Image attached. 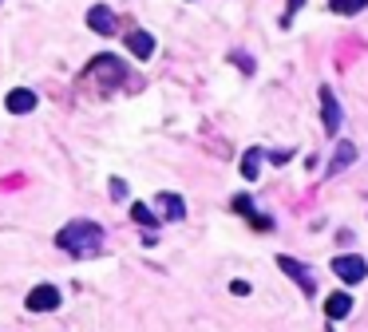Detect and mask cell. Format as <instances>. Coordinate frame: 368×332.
Instances as JSON below:
<instances>
[{
    "instance_id": "obj_17",
    "label": "cell",
    "mask_w": 368,
    "mask_h": 332,
    "mask_svg": "<svg viewBox=\"0 0 368 332\" xmlns=\"http://www.w3.org/2000/svg\"><path fill=\"white\" fill-rule=\"evenodd\" d=\"M111 194H115V198H123V194H127V182H123V178H115V182H111Z\"/></svg>"
},
{
    "instance_id": "obj_18",
    "label": "cell",
    "mask_w": 368,
    "mask_h": 332,
    "mask_svg": "<svg viewBox=\"0 0 368 332\" xmlns=\"http://www.w3.org/2000/svg\"><path fill=\"white\" fill-rule=\"evenodd\" d=\"M230 293H234V297H245V293H250V285H245V281H234V285H230Z\"/></svg>"
},
{
    "instance_id": "obj_2",
    "label": "cell",
    "mask_w": 368,
    "mask_h": 332,
    "mask_svg": "<svg viewBox=\"0 0 368 332\" xmlns=\"http://www.w3.org/2000/svg\"><path fill=\"white\" fill-rule=\"evenodd\" d=\"M127 76L123 71V64L115 60V55H95L88 64V71H83V79H100L103 83V91H111V88H119V79Z\"/></svg>"
},
{
    "instance_id": "obj_12",
    "label": "cell",
    "mask_w": 368,
    "mask_h": 332,
    "mask_svg": "<svg viewBox=\"0 0 368 332\" xmlns=\"http://www.w3.org/2000/svg\"><path fill=\"white\" fill-rule=\"evenodd\" d=\"M325 312H329L333 321H345L348 312H353V297H348V293H333V297L325 300Z\"/></svg>"
},
{
    "instance_id": "obj_11",
    "label": "cell",
    "mask_w": 368,
    "mask_h": 332,
    "mask_svg": "<svg viewBox=\"0 0 368 332\" xmlns=\"http://www.w3.org/2000/svg\"><path fill=\"white\" fill-rule=\"evenodd\" d=\"M261 158H266V151H261V146H250V151H245L242 155V178L245 182H257V166H261Z\"/></svg>"
},
{
    "instance_id": "obj_1",
    "label": "cell",
    "mask_w": 368,
    "mask_h": 332,
    "mask_svg": "<svg viewBox=\"0 0 368 332\" xmlns=\"http://www.w3.org/2000/svg\"><path fill=\"white\" fill-rule=\"evenodd\" d=\"M56 245L64 249V254H76V257H91V254H100V245H103V230L95 226V221H67L64 230H60Z\"/></svg>"
},
{
    "instance_id": "obj_7",
    "label": "cell",
    "mask_w": 368,
    "mask_h": 332,
    "mask_svg": "<svg viewBox=\"0 0 368 332\" xmlns=\"http://www.w3.org/2000/svg\"><path fill=\"white\" fill-rule=\"evenodd\" d=\"M88 28L100 36H111L115 32V12L107 8V4H95V8L88 12Z\"/></svg>"
},
{
    "instance_id": "obj_8",
    "label": "cell",
    "mask_w": 368,
    "mask_h": 332,
    "mask_svg": "<svg viewBox=\"0 0 368 332\" xmlns=\"http://www.w3.org/2000/svg\"><path fill=\"white\" fill-rule=\"evenodd\" d=\"M278 265L285 269V273H289L293 281H297V289H305V297H309L313 289H317V285H313V277H309V269H305L301 261H293V257H285V254H281V257H278Z\"/></svg>"
},
{
    "instance_id": "obj_13",
    "label": "cell",
    "mask_w": 368,
    "mask_h": 332,
    "mask_svg": "<svg viewBox=\"0 0 368 332\" xmlns=\"http://www.w3.org/2000/svg\"><path fill=\"white\" fill-rule=\"evenodd\" d=\"M230 206H234L238 214H245V218L254 221V230H273V221H269V218H261V214H254V202H250V198H242V194H238V198L230 202Z\"/></svg>"
},
{
    "instance_id": "obj_14",
    "label": "cell",
    "mask_w": 368,
    "mask_h": 332,
    "mask_svg": "<svg viewBox=\"0 0 368 332\" xmlns=\"http://www.w3.org/2000/svg\"><path fill=\"white\" fill-rule=\"evenodd\" d=\"M155 206H163V218H170V221H179L182 214H186V202H182L179 194H158Z\"/></svg>"
},
{
    "instance_id": "obj_5",
    "label": "cell",
    "mask_w": 368,
    "mask_h": 332,
    "mask_svg": "<svg viewBox=\"0 0 368 332\" xmlns=\"http://www.w3.org/2000/svg\"><path fill=\"white\" fill-rule=\"evenodd\" d=\"M321 115H325V131L336 134V127H341V103H336V95H333L329 83L321 88Z\"/></svg>"
},
{
    "instance_id": "obj_16",
    "label": "cell",
    "mask_w": 368,
    "mask_h": 332,
    "mask_svg": "<svg viewBox=\"0 0 368 332\" xmlns=\"http://www.w3.org/2000/svg\"><path fill=\"white\" fill-rule=\"evenodd\" d=\"M131 218L139 221V226H146V230H155V210H151V206H146V202H139V206H131Z\"/></svg>"
},
{
    "instance_id": "obj_15",
    "label": "cell",
    "mask_w": 368,
    "mask_h": 332,
    "mask_svg": "<svg viewBox=\"0 0 368 332\" xmlns=\"http://www.w3.org/2000/svg\"><path fill=\"white\" fill-rule=\"evenodd\" d=\"M329 8H333L336 16H357V12L368 8V0H329Z\"/></svg>"
},
{
    "instance_id": "obj_3",
    "label": "cell",
    "mask_w": 368,
    "mask_h": 332,
    "mask_svg": "<svg viewBox=\"0 0 368 332\" xmlns=\"http://www.w3.org/2000/svg\"><path fill=\"white\" fill-rule=\"evenodd\" d=\"M333 273L341 277V281H348V285H357V281H364V277H368V261H364V257L345 254V257H336V261H333Z\"/></svg>"
},
{
    "instance_id": "obj_10",
    "label": "cell",
    "mask_w": 368,
    "mask_h": 332,
    "mask_svg": "<svg viewBox=\"0 0 368 332\" xmlns=\"http://www.w3.org/2000/svg\"><path fill=\"white\" fill-rule=\"evenodd\" d=\"M4 107L12 111V115H28V111L36 107V95L28 88H16V91H8V99H4Z\"/></svg>"
},
{
    "instance_id": "obj_6",
    "label": "cell",
    "mask_w": 368,
    "mask_h": 332,
    "mask_svg": "<svg viewBox=\"0 0 368 332\" xmlns=\"http://www.w3.org/2000/svg\"><path fill=\"white\" fill-rule=\"evenodd\" d=\"M123 44L131 48V55H139V60H151V55H155V36L143 32V28H131Z\"/></svg>"
},
{
    "instance_id": "obj_9",
    "label": "cell",
    "mask_w": 368,
    "mask_h": 332,
    "mask_svg": "<svg viewBox=\"0 0 368 332\" xmlns=\"http://www.w3.org/2000/svg\"><path fill=\"white\" fill-rule=\"evenodd\" d=\"M353 162H357V146L353 143H336L333 158H329V174H341V170H348Z\"/></svg>"
},
{
    "instance_id": "obj_4",
    "label": "cell",
    "mask_w": 368,
    "mask_h": 332,
    "mask_svg": "<svg viewBox=\"0 0 368 332\" xmlns=\"http://www.w3.org/2000/svg\"><path fill=\"white\" fill-rule=\"evenodd\" d=\"M56 305H60L56 285H36L32 293H28V309H32V312H52Z\"/></svg>"
}]
</instances>
